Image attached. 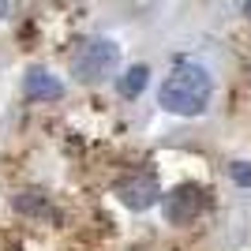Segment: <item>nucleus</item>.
Here are the masks:
<instances>
[{"label":"nucleus","instance_id":"4","mask_svg":"<svg viewBox=\"0 0 251 251\" xmlns=\"http://www.w3.org/2000/svg\"><path fill=\"white\" fill-rule=\"evenodd\" d=\"M116 195H120V202L131 210H150L157 202V180L150 176V173H135V176H124L120 184H116Z\"/></svg>","mask_w":251,"mask_h":251},{"label":"nucleus","instance_id":"2","mask_svg":"<svg viewBox=\"0 0 251 251\" xmlns=\"http://www.w3.org/2000/svg\"><path fill=\"white\" fill-rule=\"evenodd\" d=\"M116 60H120V45L116 42H109V38H90V42H83L75 49L72 68H75L79 79L98 83V79H105V75L116 68Z\"/></svg>","mask_w":251,"mask_h":251},{"label":"nucleus","instance_id":"7","mask_svg":"<svg viewBox=\"0 0 251 251\" xmlns=\"http://www.w3.org/2000/svg\"><path fill=\"white\" fill-rule=\"evenodd\" d=\"M15 206H19L23 214H49V202H45L42 191H23V195H15Z\"/></svg>","mask_w":251,"mask_h":251},{"label":"nucleus","instance_id":"3","mask_svg":"<svg viewBox=\"0 0 251 251\" xmlns=\"http://www.w3.org/2000/svg\"><path fill=\"white\" fill-rule=\"evenodd\" d=\"M202 210H206V191L199 184H180V188H173L165 195V218L173 225H188V221L199 218Z\"/></svg>","mask_w":251,"mask_h":251},{"label":"nucleus","instance_id":"10","mask_svg":"<svg viewBox=\"0 0 251 251\" xmlns=\"http://www.w3.org/2000/svg\"><path fill=\"white\" fill-rule=\"evenodd\" d=\"M4 8H8V0H0V15H4Z\"/></svg>","mask_w":251,"mask_h":251},{"label":"nucleus","instance_id":"9","mask_svg":"<svg viewBox=\"0 0 251 251\" xmlns=\"http://www.w3.org/2000/svg\"><path fill=\"white\" fill-rule=\"evenodd\" d=\"M244 11H248V19H251V0H248V4H244Z\"/></svg>","mask_w":251,"mask_h":251},{"label":"nucleus","instance_id":"6","mask_svg":"<svg viewBox=\"0 0 251 251\" xmlns=\"http://www.w3.org/2000/svg\"><path fill=\"white\" fill-rule=\"evenodd\" d=\"M147 79H150V72L139 64V68H127L124 72V79H120V94L124 98H139L143 90H147Z\"/></svg>","mask_w":251,"mask_h":251},{"label":"nucleus","instance_id":"1","mask_svg":"<svg viewBox=\"0 0 251 251\" xmlns=\"http://www.w3.org/2000/svg\"><path fill=\"white\" fill-rule=\"evenodd\" d=\"M206 101H210V75L199 64L180 60L161 83V105L176 116H199L206 109Z\"/></svg>","mask_w":251,"mask_h":251},{"label":"nucleus","instance_id":"8","mask_svg":"<svg viewBox=\"0 0 251 251\" xmlns=\"http://www.w3.org/2000/svg\"><path fill=\"white\" fill-rule=\"evenodd\" d=\"M229 173H232V180H236V184H244V188H251V165H244V161H236V165H232Z\"/></svg>","mask_w":251,"mask_h":251},{"label":"nucleus","instance_id":"5","mask_svg":"<svg viewBox=\"0 0 251 251\" xmlns=\"http://www.w3.org/2000/svg\"><path fill=\"white\" fill-rule=\"evenodd\" d=\"M23 94L30 101H56V98H64V83L56 75H49L45 68H30L26 79H23Z\"/></svg>","mask_w":251,"mask_h":251}]
</instances>
